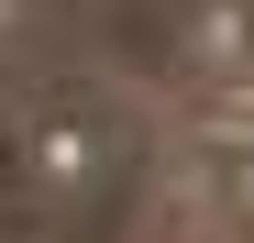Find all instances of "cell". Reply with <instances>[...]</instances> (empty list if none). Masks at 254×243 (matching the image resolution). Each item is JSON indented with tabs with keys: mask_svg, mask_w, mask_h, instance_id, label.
Instances as JSON below:
<instances>
[{
	"mask_svg": "<svg viewBox=\"0 0 254 243\" xmlns=\"http://www.w3.org/2000/svg\"><path fill=\"white\" fill-rule=\"evenodd\" d=\"M33 33H45V0H0V56L33 45Z\"/></svg>",
	"mask_w": 254,
	"mask_h": 243,
	"instance_id": "cell-1",
	"label": "cell"
}]
</instances>
